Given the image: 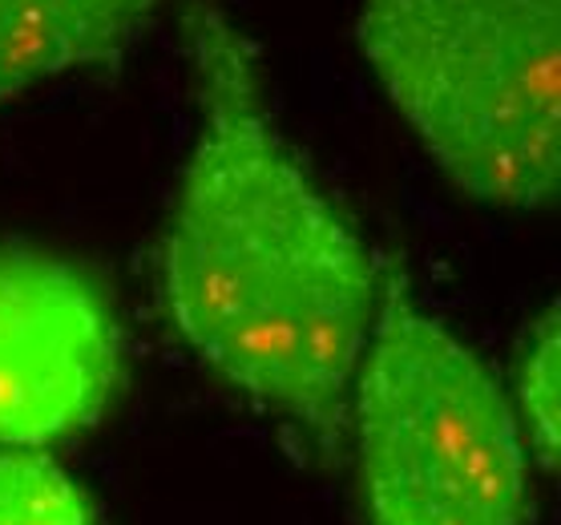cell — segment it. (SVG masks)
Listing matches in <instances>:
<instances>
[{"instance_id": "obj_1", "label": "cell", "mask_w": 561, "mask_h": 525, "mask_svg": "<svg viewBox=\"0 0 561 525\" xmlns=\"http://www.w3.org/2000/svg\"><path fill=\"white\" fill-rule=\"evenodd\" d=\"M194 141L158 271L182 344L335 457L383 267L295 155L259 45L215 0L182 9Z\"/></svg>"}, {"instance_id": "obj_6", "label": "cell", "mask_w": 561, "mask_h": 525, "mask_svg": "<svg viewBox=\"0 0 561 525\" xmlns=\"http://www.w3.org/2000/svg\"><path fill=\"white\" fill-rule=\"evenodd\" d=\"M513 412L529 445V457L546 473H558L561 457V344H558V304H549L522 340V356L513 372Z\"/></svg>"}, {"instance_id": "obj_7", "label": "cell", "mask_w": 561, "mask_h": 525, "mask_svg": "<svg viewBox=\"0 0 561 525\" xmlns=\"http://www.w3.org/2000/svg\"><path fill=\"white\" fill-rule=\"evenodd\" d=\"M0 525H98V510L49 453L0 448Z\"/></svg>"}, {"instance_id": "obj_5", "label": "cell", "mask_w": 561, "mask_h": 525, "mask_svg": "<svg viewBox=\"0 0 561 525\" xmlns=\"http://www.w3.org/2000/svg\"><path fill=\"white\" fill-rule=\"evenodd\" d=\"M158 0H0V110L77 73L117 69Z\"/></svg>"}, {"instance_id": "obj_4", "label": "cell", "mask_w": 561, "mask_h": 525, "mask_svg": "<svg viewBox=\"0 0 561 525\" xmlns=\"http://www.w3.org/2000/svg\"><path fill=\"white\" fill-rule=\"evenodd\" d=\"M126 376L110 295L53 251L0 243V448L45 453L98 424Z\"/></svg>"}, {"instance_id": "obj_2", "label": "cell", "mask_w": 561, "mask_h": 525, "mask_svg": "<svg viewBox=\"0 0 561 525\" xmlns=\"http://www.w3.org/2000/svg\"><path fill=\"white\" fill-rule=\"evenodd\" d=\"M356 45L457 191L501 210L561 182V0H359Z\"/></svg>"}, {"instance_id": "obj_3", "label": "cell", "mask_w": 561, "mask_h": 525, "mask_svg": "<svg viewBox=\"0 0 561 525\" xmlns=\"http://www.w3.org/2000/svg\"><path fill=\"white\" fill-rule=\"evenodd\" d=\"M347 429L371 525H525L529 445L513 400L465 340L383 263Z\"/></svg>"}]
</instances>
